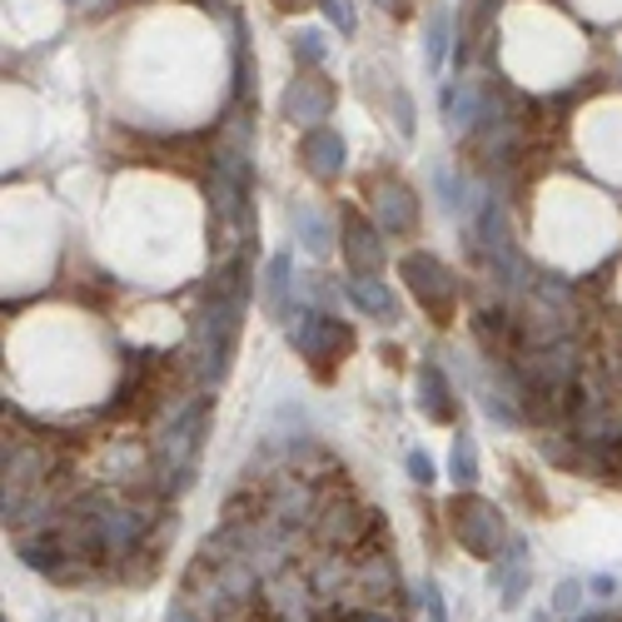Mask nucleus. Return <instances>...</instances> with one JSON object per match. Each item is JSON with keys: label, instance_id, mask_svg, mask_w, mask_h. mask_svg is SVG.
<instances>
[{"label": "nucleus", "instance_id": "obj_1", "mask_svg": "<svg viewBox=\"0 0 622 622\" xmlns=\"http://www.w3.org/2000/svg\"><path fill=\"white\" fill-rule=\"evenodd\" d=\"M404 279H409L414 299L428 309V319L434 324L453 319V279H448V269L434 254H409V259H404Z\"/></svg>", "mask_w": 622, "mask_h": 622}, {"label": "nucleus", "instance_id": "obj_2", "mask_svg": "<svg viewBox=\"0 0 622 622\" xmlns=\"http://www.w3.org/2000/svg\"><path fill=\"white\" fill-rule=\"evenodd\" d=\"M448 518H453V533L463 538L478 558H493L498 548H503V523H498V508H488L483 498H458V503L448 508Z\"/></svg>", "mask_w": 622, "mask_h": 622}, {"label": "nucleus", "instance_id": "obj_3", "mask_svg": "<svg viewBox=\"0 0 622 622\" xmlns=\"http://www.w3.org/2000/svg\"><path fill=\"white\" fill-rule=\"evenodd\" d=\"M284 120H294V125H319V120H329L334 110V85L324 75H299L289 80V90H284Z\"/></svg>", "mask_w": 622, "mask_h": 622}, {"label": "nucleus", "instance_id": "obj_4", "mask_svg": "<svg viewBox=\"0 0 622 622\" xmlns=\"http://www.w3.org/2000/svg\"><path fill=\"white\" fill-rule=\"evenodd\" d=\"M344 259H349L354 274H374L384 264V244L379 234L364 224L359 210H344Z\"/></svg>", "mask_w": 622, "mask_h": 622}, {"label": "nucleus", "instance_id": "obj_5", "mask_svg": "<svg viewBox=\"0 0 622 622\" xmlns=\"http://www.w3.org/2000/svg\"><path fill=\"white\" fill-rule=\"evenodd\" d=\"M299 155H304V165H309L314 180H334L344 170V135L329 130V125H314L309 135H304Z\"/></svg>", "mask_w": 622, "mask_h": 622}, {"label": "nucleus", "instance_id": "obj_6", "mask_svg": "<svg viewBox=\"0 0 622 622\" xmlns=\"http://www.w3.org/2000/svg\"><path fill=\"white\" fill-rule=\"evenodd\" d=\"M374 214H379V224L384 230H394V234H404V230H414V195L404 185H394V180H384V185H374Z\"/></svg>", "mask_w": 622, "mask_h": 622}, {"label": "nucleus", "instance_id": "obj_7", "mask_svg": "<svg viewBox=\"0 0 622 622\" xmlns=\"http://www.w3.org/2000/svg\"><path fill=\"white\" fill-rule=\"evenodd\" d=\"M418 394H424V414L434 418V424H448V418L458 414L453 389H448V379H443L438 364H424V369H418Z\"/></svg>", "mask_w": 622, "mask_h": 622}, {"label": "nucleus", "instance_id": "obj_8", "mask_svg": "<svg viewBox=\"0 0 622 622\" xmlns=\"http://www.w3.org/2000/svg\"><path fill=\"white\" fill-rule=\"evenodd\" d=\"M448 50H453V10L438 6L434 16H428V26H424V60H428L434 75H443Z\"/></svg>", "mask_w": 622, "mask_h": 622}, {"label": "nucleus", "instance_id": "obj_9", "mask_svg": "<svg viewBox=\"0 0 622 622\" xmlns=\"http://www.w3.org/2000/svg\"><path fill=\"white\" fill-rule=\"evenodd\" d=\"M289 294H294V269H289V254H274L269 269H264V304H269L274 319L289 314Z\"/></svg>", "mask_w": 622, "mask_h": 622}, {"label": "nucleus", "instance_id": "obj_10", "mask_svg": "<svg viewBox=\"0 0 622 622\" xmlns=\"http://www.w3.org/2000/svg\"><path fill=\"white\" fill-rule=\"evenodd\" d=\"M349 294H354V304L359 309H369V314H379V319H389L394 314V294L384 289L374 274H354V284H349Z\"/></svg>", "mask_w": 622, "mask_h": 622}, {"label": "nucleus", "instance_id": "obj_11", "mask_svg": "<svg viewBox=\"0 0 622 622\" xmlns=\"http://www.w3.org/2000/svg\"><path fill=\"white\" fill-rule=\"evenodd\" d=\"M294 230H299V239H304V249L309 254H329V224L319 220L314 210H304V205H294Z\"/></svg>", "mask_w": 622, "mask_h": 622}, {"label": "nucleus", "instance_id": "obj_12", "mask_svg": "<svg viewBox=\"0 0 622 622\" xmlns=\"http://www.w3.org/2000/svg\"><path fill=\"white\" fill-rule=\"evenodd\" d=\"M289 50H294V60H299L304 70H314L324 55H329V35H324V30H294Z\"/></svg>", "mask_w": 622, "mask_h": 622}, {"label": "nucleus", "instance_id": "obj_13", "mask_svg": "<svg viewBox=\"0 0 622 622\" xmlns=\"http://www.w3.org/2000/svg\"><path fill=\"white\" fill-rule=\"evenodd\" d=\"M434 180H438V195H443V205L453 210V214H463V210H468V200H463V180H458L453 170H438Z\"/></svg>", "mask_w": 622, "mask_h": 622}, {"label": "nucleus", "instance_id": "obj_14", "mask_svg": "<svg viewBox=\"0 0 622 622\" xmlns=\"http://www.w3.org/2000/svg\"><path fill=\"white\" fill-rule=\"evenodd\" d=\"M319 10H324V20H329L339 35H354V6H349V0H319Z\"/></svg>", "mask_w": 622, "mask_h": 622}, {"label": "nucleus", "instance_id": "obj_15", "mask_svg": "<svg viewBox=\"0 0 622 622\" xmlns=\"http://www.w3.org/2000/svg\"><path fill=\"white\" fill-rule=\"evenodd\" d=\"M453 478L458 483H473V448H468V438L453 443Z\"/></svg>", "mask_w": 622, "mask_h": 622}, {"label": "nucleus", "instance_id": "obj_16", "mask_svg": "<svg viewBox=\"0 0 622 622\" xmlns=\"http://www.w3.org/2000/svg\"><path fill=\"white\" fill-rule=\"evenodd\" d=\"M394 125H399V135H404V140H414V100L394 95Z\"/></svg>", "mask_w": 622, "mask_h": 622}, {"label": "nucleus", "instance_id": "obj_17", "mask_svg": "<svg viewBox=\"0 0 622 622\" xmlns=\"http://www.w3.org/2000/svg\"><path fill=\"white\" fill-rule=\"evenodd\" d=\"M583 608V583H563L558 588V613H578Z\"/></svg>", "mask_w": 622, "mask_h": 622}, {"label": "nucleus", "instance_id": "obj_18", "mask_svg": "<svg viewBox=\"0 0 622 622\" xmlns=\"http://www.w3.org/2000/svg\"><path fill=\"white\" fill-rule=\"evenodd\" d=\"M409 473H414V483H434V463H428V453H409Z\"/></svg>", "mask_w": 622, "mask_h": 622}, {"label": "nucleus", "instance_id": "obj_19", "mask_svg": "<svg viewBox=\"0 0 622 622\" xmlns=\"http://www.w3.org/2000/svg\"><path fill=\"white\" fill-rule=\"evenodd\" d=\"M374 6H379V10H389V16H399V10H404V0H374Z\"/></svg>", "mask_w": 622, "mask_h": 622}, {"label": "nucleus", "instance_id": "obj_20", "mask_svg": "<svg viewBox=\"0 0 622 622\" xmlns=\"http://www.w3.org/2000/svg\"><path fill=\"white\" fill-rule=\"evenodd\" d=\"M274 6H284V10H294V6H304V0H274Z\"/></svg>", "mask_w": 622, "mask_h": 622}]
</instances>
